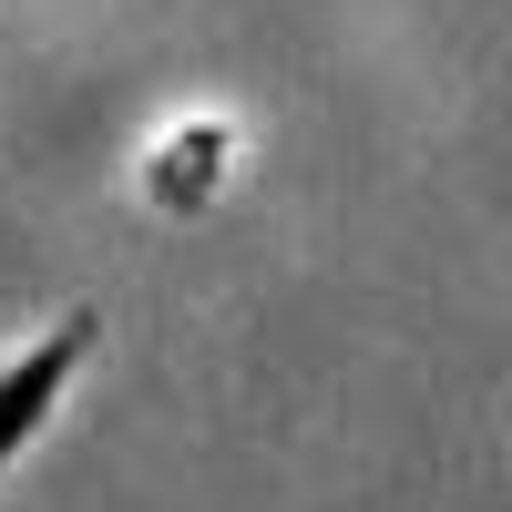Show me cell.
<instances>
[{"label":"cell","instance_id":"6da1fadb","mask_svg":"<svg viewBox=\"0 0 512 512\" xmlns=\"http://www.w3.org/2000/svg\"><path fill=\"white\" fill-rule=\"evenodd\" d=\"M93 338H103V318L93 308H62L41 338H21L11 359H0V472L52 431V410L72 400V379H82V359H93Z\"/></svg>","mask_w":512,"mask_h":512}]
</instances>
